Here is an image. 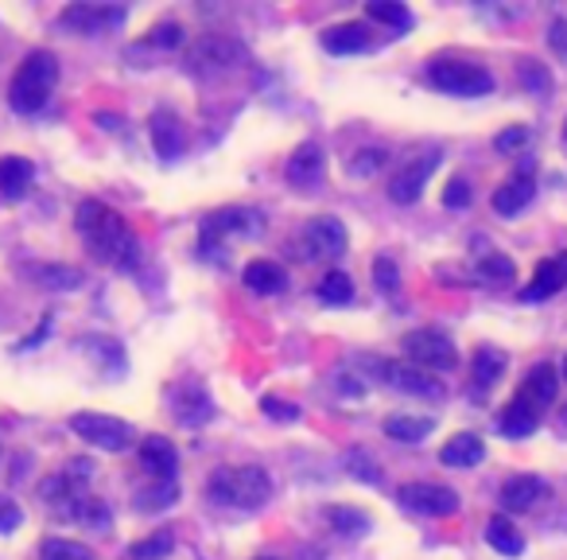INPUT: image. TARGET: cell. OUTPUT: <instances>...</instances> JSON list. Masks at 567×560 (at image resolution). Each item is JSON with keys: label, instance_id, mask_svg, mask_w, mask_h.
<instances>
[{"label": "cell", "instance_id": "1", "mask_svg": "<svg viewBox=\"0 0 567 560\" xmlns=\"http://www.w3.org/2000/svg\"><path fill=\"white\" fill-rule=\"evenodd\" d=\"M75 230L86 241V254L117 272H132L140 265V238L132 226L101 198H83L75 211Z\"/></svg>", "mask_w": 567, "mask_h": 560}, {"label": "cell", "instance_id": "2", "mask_svg": "<svg viewBox=\"0 0 567 560\" xmlns=\"http://www.w3.org/2000/svg\"><path fill=\"white\" fill-rule=\"evenodd\" d=\"M206 498L218 506H230V510L257 514L269 506L272 478L257 463H230V467H218L215 475L206 478Z\"/></svg>", "mask_w": 567, "mask_h": 560}, {"label": "cell", "instance_id": "3", "mask_svg": "<svg viewBox=\"0 0 567 560\" xmlns=\"http://www.w3.org/2000/svg\"><path fill=\"white\" fill-rule=\"evenodd\" d=\"M55 83H58V58L43 47L28 51L24 63L17 66V75H12V83H9L12 114H20V117L40 114V109L51 101V94H55Z\"/></svg>", "mask_w": 567, "mask_h": 560}, {"label": "cell", "instance_id": "4", "mask_svg": "<svg viewBox=\"0 0 567 560\" xmlns=\"http://www.w3.org/2000/svg\"><path fill=\"white\" fill-rule=\"evenodd\" d=\"M428 83L439 94H451V98H486V94H493V75L482 63H470V58H432Z\"/></svg>", "mask_w": 567, "mask_h": 560}, {"label": "cell", "instance_id": "5", "mask_svg": "<svg viewBox=\"0 0 567 560\" xmlns=\"http://www.w3.org/2000/svg\"><path fill=\"white\" fill-rule=\"evenodd\" d=\"M70 429H75L78 440H86L98 452H129L137 444V429H132L129 420L109 417V412H75Z\"/></svg>", "mask_w": 567, "mask_h": 560}, {"label": "cell", "instance_id": "6", "mask_svg": "<svg viewBox=\"0 0 567 560\" xmlns=\"http://www.w3.org/2000/svg\"><path fill=\"white\" fill-rule=\"evenodd\" d=\"M404 355L412 358V366L428 374H447L459 366V346L451 343V335L436 327H419L404 335Z\"/></svg>", "mask_w": 567, "mask_h": 560}, {"label": "cell", "instance_id": "7", "mask_svg": "<svg viewBox=\"0 0 567 560\" xmlns=\"http://www.w3.org/2000/svg\"><path fill=\"white\" fill-rule=\"evenodd\" d=\"M350 246V234L338 218L330 215H319L299 230V257L304 261H335V257L346 254Z\"/></svg>", "mask_w": 567, "mask_h": 560}, {"label": "cell", "instance_id": "8", "mask_svg": "<svg viewBox=\"0 0 567 560\" xmlns=\"http://www.w3.org/2000/svg\"><path fill=\"white\" fill-rule=\"evenodd\" d=\"M396 503L412 514H424V518H451V514H459L462 498L444 483H404L396 491Z\"/></svg>", "mask_w": 567, "mask_h": 560}, {"label": "cell", "instance_id": "9", "mask_svg": "<svg viewBox=\"0 0 567 560\" xmlns=\"http://www.w3.org/2000/svg\"><path fill=\"white\" fill-rule=\"evenodd\" d=\"M264 230V215L261 211H253V206H222V211H215V215L203 218V249H210V241H222L230 238V234H246V238H257V234Z\"/></svg>", "mask_w": 567, "mask_h": 560}, {"label": "cell", "instance_id": "10", "mask_svg": "<svg viewBox=\"0 0 567 560\" xmlns=\"http://www.w3.org/2000/svg\"><path fill=\"white\" fill-rule=\"evenodd\" d=\"M241 63H246V47L230 40V35H206L190 51V71L195 75H226V71H238Z\"/></svg>", "mask_w": 567, "mask_h": 560}, {"label": "cell", "instance_id": "11", "mask_svg": "<svg viewBox=\"0 0 567 560\" xmlns=\"http://www.w3.org/2000/svg\"><path fill=\"white\" fill-rule=\"evenodd\" d=\"M167 409H172L175 424H183V429H203L215 417V401L198 381H179V386L167 389Z\"/></svg>", "mask_w": 567, "mask_h": 560}, {"label": "cell", "instance_id": "12", "mask_svg": "<svg viewBox=\"0 0 567 560\" xmlns=\"http://www.w3.org/2000/svg\"><path fill=\"white\" fill-rule=\"evenodd\" d=\"M124 17L129 12L121 4H66L58 12V24L75 35H101V32H113L117 24H124Z\"/></svg>", "mask_w": 567, "mask_h": 560}, {"label": "cell", "instance_id": "13", "mask_svg": "<svg viewBox=\"0 0 567 560\" xmlns=\"http://www.w3.org/2000/svg\"><path fill=\"white\" fill-rule=\"evenodd\" d=\"M378 366V381H385L389 389H401V394H408V397H424V401H439V397L447 394L444 389V381L436 378V374H428V370H419V366H401V363H373Z\"/></svg>", "mask_w": 567, "mask_h": 560}, {"label": "cell", "instance_id": "14", "mask_svg": "<svg viewBox=\"0 0 567 560\" xmlns=\"http://www.w3.org/2000/svg\"><path fill=\"white\" fill-rule=\"evenodd\" d=\"M436 168H439V152H419L416 160L401 164V172H396L393 183H389V198L401 206H412L419 195H424V187H428Z\"/></svg>", "mask_w": 567, "mask_h": 560}, {"label": "cell", "instance_id": "15", "mask_svg": "<svg viewBox=\"0 0 567 560\" xmlns=\"http://www.w3.org/2000/svg\"><path fill=\"white\" fill-rule=\"evenodd\" d=\"M284 180L292 183L296 191H319L323 180H327V157L315 140L299 144L296 152L288 157V168H284Z\"/></svg>", "mask_w": 567, "mask_h": 560}, {"label": "cell", "instance_id": "16", "mask_svg": "<svg viewBox=\"0 0 567 560\" xmlns=\"http://www.w3.org/2000/svg\"><path fill=\"white\" fill-rule=\"evenodd\" d=\"M498 498H502L505 514H528L536 510L544 498H552V486L544 483L541 475H510L502 483V495Z\"/></svg>", "mask_w": 567, "mask_h": 560}, {"label": "cell", "instance_id": "17", "mask_svg": "<svg viewBox=\"0 0 567 560\" xmlns=\"http://www.w3.org/2000/svg\"><path fill=\"white\" fill-rule=\"evenodd\" d=\"M536 198V180H533V160H525L521 164V172L517 175H510V180L502 183V187L493 191V211L502 218H513V215H521L528 203Z\"/></svg>", "mask_w": 567, "mask_h": 560}, {"label": "cell", "instance_id": "18", "mask_svg": "<svg viewBox=\"0 0 567 560\" xmlns=\"http://www.w3.org/2000/svg\"><path fill=\"white\" fill-rule=\"evenodd\" d=\"M140 467L144 475H152V483H179V452L167 437H144Z\"/></svg>", "mask_w": 567, "mask_h": 560}, {"label": "cell", "instance_id": "19", "mask_svg": "<svg viewBox=\"0 0 567 560\" xmlns=\"http://www.w3.org/2000/svg\"><path fill=\"white\" fill-rule=\"evenodd\" d=\"M149 137H152V149H156L160 160H179L183 157V144H187V132H183V121L175 109H156L149 117Z\"/></svg>", "mask_w": 567, "mask_h": 560}, {"label": "cell", "instance_id": "20", "mask_svg": "<svg viewBox=\"0 0 567 560\" xmlns=\"http://www.w3.org/2000/svg\"><path fill=\"white\" fill-rule=\"evenodd\" d=\"M556 394H559V374L552 370L548 363H536L533 370L525 374V381H521V389L513 397H521L525 405H533V409L544 417V409L556 401Z\"/></svg>", "mask_w": 567, "mask_h": 560}, {"label": "cell", "instance_id": "21", "mask_svg": "<svg viewBox=\"0 0 567 560\" xmlns=\"http://www.w3.org/2000/svg\"><path fill=\"white\" fill-rule=\"evenodd\" d=\"M567 284V257H548V261L536 265L533 280H528L525 289H521V300L536 304V300H548L556 297L559 289Z\"/></svg>", "mask_w": 567, "mask_h": 560}, {"label": "cell", "instance_id": "22", "mask_svg": "<svg viewBox=\"0 0 567 560\" xmlns=\"http://www.w3.org/2000/svg\"><path fill=\"white\" fill-rule=\"evenodd\" d=\"M241 280H246V289L257 292V297H280V292L288 289V272H284V265L269 261V257L249 261L246 272H241Z\"/></svg>", "mask_w": 567, "mask_h": 560}, {"label": "cell", "instance_id": "23", "mask_svg": "<svg viewBox=\"0 0 567 560\" xmlns=\"http://www.w3.org/2000/svg\"><path fill=\"white\" fill-rule=\"evenodd\" d=\"M319 43L327 55H362V51L373 47L370 28L366 24H335L319 35Z\"/></svg>", "mask_w": 567, "mask_h": 560}, {"label": "cell", "instance_id": "24", "mask_svg": "<svg viewBox=\"0 0 567 560\" xmlns=\"http://www.w3.org/2000/svg\"><path fill=\"white\" fill-rule=\"evenodd\" d=\"M505 370H510V358H505V351H498V346H478L475 358H470V381H475L478 394L498 386Z\"/></svg>", "mask_w": 567, "mask_h": 560}, {"label": "cell", "instance_id": "25", "mask_svg": "<svg viewBox=\"0 0 567 560\" xmlns=\"http://www.w3.org/2000/svg\"><path fill=\"white\" fill-rule=\"evenodd\" d=\"M385 437L396 440V444H424V440L436 432V417H416V412H393L385 417Z\"/></svg>", "mask_w": 567, "mask_h": 560}, {"label": "cell", "instance_id": "26", "mask_svg": "<svg viewBox=\"0 0 567 560\" xmlns=\"http://www.w3.org/2000/svg\"><path fill=\"white\" fill-rule=\"evenodd\" d=\"M32 180H35L32 160H24V157H0V198L20 203V198L32 191Z\"/></svg>", "mask_w": 567, "mask_h": 560}, {"label": "cell", "instance_id": "27", "mask_svg": "<svg viewBox=\"0 0 567 560\" xmlns=\"http://www.w3.org/2000/svg\"><path fill=\"white\" fill-rule=\"evenodd\" d=\"M482 460H486V444H482V437H475V432H459V437H451L444 448H439V463H444V467L467 471V467H478Z\"/></svg>", "mask_w": 567, "mask_h": 560}, {"label": "cell", "instance_id": "28", "mask_svg": "<svg viewBox=\"0 0 567 560\" xmlns=\"http://www.w3.org/2000/svg\"><path fill=\"white\" fill-rule=\"evenodd\" d=\"M536 424H541V412H536L533 405L521 401V397H513V401L505 405L502 412H498V432H502L505 440H525V437H533Z\"/></svg>", "mask_w": 567, "mask_h": 560}, {"label": "cell", "instance_id": "29", "mask_svg": "<svg viewBox=\"0 0 567 560\" xmlns=\"http://www.w3.org/2000/svg\"><path fill=\"white\" fill-rule=\"evenodd\" d=\"M323 521L330 526V534L346 537V541H358V537H366L373 529L370 514L358 510V506H327V510H323Z\"/></svg>", "mask_w": 567, "mask_h": 560}, {"label": "cell", "instance_id": "30", "mask_svg": "<svg viewBox=\"0 0 567 560\" xmlns=\"http://www.w3.org/2000/svg\"><path fill=\"white\" fill-rule=\"evenodd\" d=\"M486 545L493 552H502V557H521L525 552V537L517 534L510 518H490L486 521Z\"/></svg>", "mask_w": 567, "mask_h": 560}, {"label": "cell", "instance_id": "31", "mask_svg": "<svg viewBox=\"0 0 567 560\" xmlns=\"http://www.w3.org/2000/svg\"><path fill=\"white\" fill-rule=\"evenodd\" d=\"M366 17L378 20V24H389L393 32H401V35L416 24L412 9H408V4H401V0H370V4H366Z\"/></svg>", "mask_w": 567, "mask_h": 560}, {"label": "cell", "instance_id": "32", "mask_svg": "<svg viewBox=\"0 0 567 560\" xmlns=\"http://www.w3.org/2000/svg\"><path fill=\"white\" fill-rule=\"evenodd\" d=\"M315 297H319L327 308H346L353 300V280L346 277L342 269H335L315 284Z\"/></svg>", "mask_w": 567, "mask_h": 560}, {"label": "cell", "instance_id": "33", "mask_svg": "<svg viewBox=\"0 0 567 560\" xmlns=\"http://www.w3.org/2000/svg\"><path fill=\"white\" fill-rule=\"evenodd\" d=\"M70 518L83 521V526H90V529H98V534H106L109 521H113V514H109V506L101 503V498L83 495V498L75 503V510H70Z\"/></svg>", "mask_w": 567, "mask_h": 560}, {"label": "cell", "instance_id": "34", "mask_svg": "<svg viewBox=\"0 0 567 560\" xmlns=\"http://www.w3.org/2000/svg\"><path fill=\"white\" fill-rule=\"evenodd\" d=\"M172 549H175V534H172V529H156L152 537H144V541L132 545L129 557L132 560H167V557H172Z\"/></svg>", "mask_w": 567, "mask_h": 560}, {"label": "cell", "instance_id": "35", "mask_svg": "<svg viewBox=\"0 0 567 560\" xmlns=\"http://www.w3.org/2000/svg\"><path fill=\"white\" fill-rule=\"evenodd\" d=\"M35 277L47 284V289H55V292H78L83 289V272L78 269H70V265H40L35 269Z\"/></svg>", "mask_w": 567, "mask_h": 560}, {"label": "cell", "instance_id": "36", "mask_svg": "<svg viewBox=\"0 0 567 560\" xmlns=\"http://www.w3.org/2000/svg\"><path fill=\"white\" fill-rule=\"evenodd\" d=\"M517 78H521V86H525V90L533 94V98H552V75H548V66H541L536 58H521Z\"/></svg>", "mask_w": 567, "mask_h": 560}, {"label": "cell", "instance_id": "37", "mask_svg": "<svg viewBox=\"0 0 567 560\" xmlns=\"http://www.w3.org/2000/svg\"><path fill=\"white\" fill-rule=\"evenodd\" d=\"M175 498H179V483H152V491H137V510H167L175 506Z\"/></svg>", "mask_w": 567, "mask_h": 560}, {"label": "cell", "instance_id": "38", "mask_svg": "<svg viewBox=\"0 0 567 560\" xmlns=\"http://www.w3.org/2000/svg\"><path fill=\"white\" fill-rule=\"evenodd\" d=\"M40 560H94V552L70 537H47L40 545Z\"/></svg>", "mask_w": 567, "mask_h": 560}, {"label": "cell", "instance_id": "39", "mask_svg": "<svg viewBox=\"0 0 567 560\" xmlns=\"http://www.w3.org/2000/svg\"><path fill=\"white\" fill-rule=\"evenodd\" d=\"M346 471H350L358 483H370V486H378L381 483V467H378V460H373L366 448H350L346 452Z\"/></svg>", "mask_w": 567, "mask_h": 560}, {"label": "cell", "instance_id": "40", "mask_svg": "<svg viewBox=\"0 0 567 560\" xmlns=\"http://www.w3.org/2000/svg\"><path fill=\"white\" fill-rule=\"evenodd\" d=\"M478 277H482V280H498V284H502V280L517 277V265H513L505 254H486L482 261H478Z\"/></svg>", "mask_w": 567, "mask_h": 560}, {"label": "cell", "instance_id": "41", "mask_svg": "<svg viewBox=\"0 0 567 560\" xmlns=\"http://www.w3.org/2000/svg\"><path fill=\"white\" fill-rule=\"evenodd\" d=\"M385 160H389V152L385 149H362V152H353V160H350V172L358 175V180H366V175H378L381 168H385Z\"/></svg>", "mask_w": 567, "mask_h": 560}, {"label": "cell", "instance_id": "42", "mask_svg": "<svg viewBox=\"0 0 567 560\" xmlns=\"http://www.w3.org/2000/svg\"><path fill=\"white\" fill-rule=\"evenodd\" d=\"M83 343H86V351H94V355L106 358L109 370H121V366H124V351H121V343H113V338L90 335V338H83Z\"/></svg>", "mask_w": 567, "mask_h": 560}, {"label": "cell", "instance_id": "43", "mask_svg": "<svg viewBox=\"0 0 567 560\" xmlns=\"http://www.w3.org/2000/svg\"><path fill=\"white\" fill-rule=\"evenodd\" d=\"M373 277H378V289L385 292V297H393L396 284H401V272H396L393 257H378V261H373Z\"/></svg>", "mask_w": 567, "mask_h": 560}, {"label": "cell", "instance_id": "44", "mask_svg": "<svg viewBox=\"0 0 567 560\" xmlns=\"http://www.w3.org/2000/svg\"><path fill=\"white\" fill-rule=\"evenodd\" d=\"M528 137H533V132L525 129V125H513V129H505V132H498V137H493V149L498 152H521L528 144Z\"/></svg>", "mask_w": 567, "mask_h": 560}, {"label": "cell", "instance_id": "45", "mask_svg": "<svg viewBox=\"0 0 567 560\" xmlns=\"http://www.w3.org/2000/svg\"><path fill=\"white\" fill-rule=\"evenodd\" d=\"M261 412H264L269 420H284V424L299 420V405L284 401V397H264V401H261Z\"/></svg>", "mask_w": 567, "mask_h": 560}, {"label": "cell", "instance_id": "46", "mask_svg": "<svg viewBox=\"0 0 567 560\" xmlns=\"http://www.w3.org/2000/svg\"><path fill=\"white\" fill-rule=\"evenodd\" d=\"M144 43H149V47H179V43H183V28L167 20V24L152 28V35Z\"/></svg>", "mask_w": 567, "mask_h": 560}, {"label": "cell", "instance_id": "47", "mask_svg": "<svg viewBox=\"0 0 567 560\" xmlns=\"http://www.w3.org/2000/svg\"><path fill=\"white\" fill-rule=\"evenodd\" d=\"M20 521H24V510H20L12 498H0V534H4V537L17 534Z\"/></svg>", "mask_w": 567, "mask_h": 560}, {"label": "cell", "instance_id": "48", "mask_svg": "<svg viewBox=\"0 0 567 560\" xmlns=\"http://www.w3.org/2000/svg\"><path fill=\"white\" fill-rule=\"evenodd\" d=\"M444 206H451V211H462V206H470V183L462 180H451L447 183V191H444Z\"/></svg>", "mask_w": 567, "mask_h": 560}, {"label": "cell", "instance_id": "49", "mask_svg": "<svg viewBox=\"0 0 567 560\" xmlns=\"http://www.w3.org/2000/svg\"><path fill=\"white\" fill-rule=\"evenodd\" d=\"M548 47L567 63V20H552L548 24Z\"/></svg>", "mask_w": 567, "mask_h": 560}, {"label": "cell", "instance_id": "50", "mask_svg": "<svg viewBox=\"0 0 567 560\" xmlns=\"http://www.w3.org/2000/svg\"><path fill=\"white\" fill-rule=\"evenodd\" d=\"M47 335H51V315H47V320L40 323V327L32 331V335H24V338H20V343H17V351H35V346H40V343H43V338H47Z\"/></svg>", "mask_w": 567, "mask_h": 560}, {"label": "cell", "instance_id": "51", "mask_svg": "<svg viewBox=\"0 0 567 560\" xmlns=\"http://www.w3.org/2000/svg\"><path fill=\"white\" fill-rule=\"evenodd\" d=\"M559 424H564V429H567V409H564V412H559Z\"/></svg>", "mask_w": 567, "mask_h": 560}, {"label": "cell", "instance_id": "52", "mask_svg": "<svg viewBox=\"0 0 567 560\" xmlns=\"http://www.w3.org/2000/svg\"><path fill=\"white\" fill-rule=\"evenodd\" d=\"M564 381H567V358H564Z\"/></svg>", "mask_w": 567, "mask_h": 560}, {"label": "cell", "instance_id": "53", "mask_svg": "<svg viewBox=\"0 0 567 560\" xmlns=\"http://www.w3.org/2000/svg\"><path fill=\"white\" fill-rule=\"evenodd\" d=\"M564 144H567V125H564Z\"/></svg>", "mask_w": 567, "mask_h": 560}, {"label": "cell", "instance_id": "54", "mask_svg": "<svg viewBox=\"0 0 567 560\" xmlns=\"http://www.w3.org/2000/svg\"><path fill=\"white\" fill-rule=\"evenodd\" d=\"M261 560H272V557H261Z\"/></svg>", "mask_w": 567, "mask_h": 560}]
</instances>
